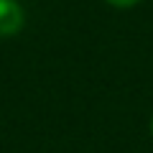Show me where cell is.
<instances>
[{
  "mask_svg": "<svg viewBox=\"0 0 153 153\" xmlns=\"http://www.w3.org/2000/svg\"><path fill=\"white\" fill-rule=\"evenodd\" d=\"M107 3H112V5H117V8H130V5H135V3H140V0H107Z\"/></svg>",
  "mask_w": 153,
  "mask_h": 153,
  "instance_id": "7a4b0ae2",
  "label": "cell"
},
{
  "mask_svg": "<svg viewBox=\"0 0 153 153\" xmlns=\"http://www.w3.org/2000/svg\"><path fill=\"white\" fill-rule=\"evenodd\" d=\"M151 135H153V117H151Z\"/></svg>",
  "mask_w": 153,
  "mask_h": 153,
  "instance_id": "3957f363",
  "label": "cell"
},
{
  "mask_svg": "<svg viewBox=\"0 0 153 153\" xmlns=\"http://www.w3.org/2000/svg\"><path fill=\"white\" fill-rule=\"evenodd\" d=\"M23 26V8L16 0H0V36H13Z\"/></svg>",
  "mask_w": 153,
  "mask_h": 153,
  "instance_id": "6da1fadb",
  "label": "cell"
}]
</instances>
